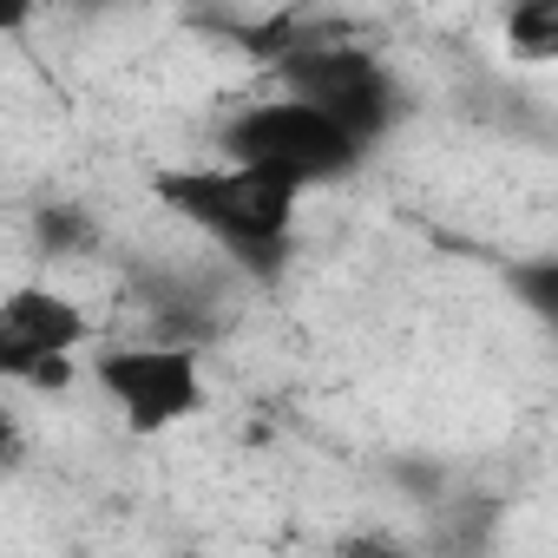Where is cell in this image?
<instances>
[{
    "instance_id": "obj_2",
    "label": "cell",
    "mask_w": 558,
    "mask_h": 558,
    "mask_svg": "<svg viewBox=\"0 0 558 558\" xmlns=\"http://www.w3.org/2000/svg\"><path fill=\"white\" fill-rule=\"evenodd\" d=\"M217 158L243 165V171H263V178L290 184V191H316V184H342L368 151L336 119H323L316 106L283 93V99L236 106L217 125Z\"/></svg>"
},
{
    "instance_id": "obj_7",
    "label": "cell",
    "mask_w": 558,
    "mask_h": 558,
    "mask_svg": "<svg viewBox=\"0 0 558 558\" xmlns=\"http://www.w3.org/2000/svg\"><path fill=\"white\" fill-rule=\"evenodd\" d=\"M506 290L525 303V316L538 329L558 336V256H525V263H506Z\"/></svg>"
},
{
    "instance_id": "obj_9",
    "label": "cell",
    "mask_w": 558,
    "mask_h": 558,
    "mask_svg": "<svg viewBox=\"0 0 558 558\" xmlns=\"http://www.w3.org/2000/svg\"><path fill=\"white\" fill-rule=\"evenodd\" d=\"M40 236H47L53 250H73V243H86V223H80L73 210H47V217H40Z\"/></svg>"
},
{
    "instance_id": "obj_5",
    "label": "cell",
    "mask_w": 558,
    "mask_h": 558,
    "mask_svg": "<svg viewBox=\"0 0 558 558\" xmlns=\"http://www.w3.org/2000/svg\"><path fill=\"white\" fill-rule=\"evenodd\" d=\"M93 342V316L47 283H14L0 296V375L14 388L66 395L80 375V349Z\"/></svg>"
},
{
    "instance_id": "obj_3",
    "label": "cell",
    "mask_w": 558,
    "mask_h": 558,
    "mask_svg": "<svg viewBox=\"0 0 558 558\" xmlns=\"http://www.w3.org/2000/svg\"><path fill=\"white\" fill-rule=\"evenodd\" d=\"M276 80H283L290 99L316 106L323 119H336L362 151L381 145L401 119H408V93L395 80V66L368 47H349V40H329L316 27V40L303 53H290L283 66H276Z\"/></svg>"
},
{
    "instance_id": "obj_1",
    "label": "cell",
    "mask_w": 558,
    "mask_h": 558,
    "mask_svg": "<svg viewBox=\"0 0 558 558\" xmlns=\"http://www.w3.org/2000/svg\"><path fill=\"white\" fill-rule=\"evenodd\" d=\"M158 204L171 217H184L191 230H204L217 250H230L236 263L250 269H276L296 236V210H303V191L276 184L263 171H243V165H171L151 178Z\"/></svg>"
},
{
    "instance_id": "obj_4",
    "label": "cell",
    "mask_w": 558,
    "mask_h": 558,
    "mask_svg": "<svg viewBox=\"0 0 558 558\" xmlns=\"http://www.w3.org/2000/svg\"><path fill=\"white\" fill-rule=\"evenodd\" d=\"M93 381L112 401L119 427L151 440L184 427L191 414H204L210 388H204V355L191 342H112L93 355Z\"/></svg>"
},
{
    "instance_id": "obj_8",
    "label": "cell",
    "mask_w": 558,
    "mask_h": 558,
    "mask_svg": "<svg viewBox=\"0 0 558 558\" xmlns=\"http://www.w3.org/2000/svg\"><path fill=\"white\" fill-rule=\"evenodd\" d=\"M336 558H408V545H401L395 532H375V525H368V532H349V538L336 545Z\"/></svg>"
},
{
    "instance_id": "obj_6",
    "label": "cell",
    "mask_w": 558,
    "mask_h": 558,
    "mask_svg": "<svg viewBox=\"0 0 558 558\" xmlns=\"http://www.w3.org/2000/svg\"><path fill=\"white\" fill-rule=\"evenodd\" d=\"M499 40L519 66H558V0H525L499 21Z\"/></svg>"
}]
</instances>
